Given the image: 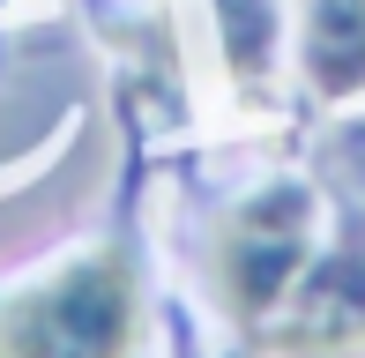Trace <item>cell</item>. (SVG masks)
<instances>
[{
	"instance_id": "1",
	"label": "cell",
	"mask_w": 365,
	"mask_h": 358,
	"mask_svg": "<svg viewBox=\"0 0 365 358\" xmlns=\"http://www.w3.org/2000/svg\"><path fill=\"white\" fill-rule=\"evenodd\" d=\"M142 276L120 247H82L0 291V358H135Z\"/></svg>"
},
{
	"instance_id": "2",
	"label": "cell",
	"mask_w": 365,
	"mask_h": 358,
	"mask_svg": "<svg viewBox=\"0 0 365 358\" xmlns=\"http://www.w3.org/2000/svg\"><path fill=\"white\" fill-rule=\"evenodd\" d=\"M313 239H321V209H313L306 179H269L224 209L217 239H209V276H217L224 314L246 336H261L269 314L291 299V284L313 262Z\"/></svg>"
},
{
	"instance_id": "3",
	"label": "cell",
	"mask_w": 365,
	"mask_h": 358,
	"mask_svg": "<svg viewBox=\"0 0 365 358\" xmlns=\"http://www.w3.org/2000/svg\"><path fill=\"white\" fill-rule=\"evenodd\" d=\"M254 344L276 358H365V247L313 254Z\"/></svg>"
},
{
	"instance_id": "4",
	"label": "cell",
	"mask_w": 365,
	"mask_h": 358,
	"mask_svg": "<svg viewBox=\"0 0 365 358\" xmlns=\"http://www.w3.org/2000/svg\"><path fill=\"white\" fill-rule=\"evenodd\" d=\"M298 75L313 97H365V0H298Z\"/></svg>"
},
{
	"instance_id": "5",
	"label": "cell",
	"mask_w": 365,
	"mask_h": 358,
	"mask_svg": "<svg viewBox=\"0 0 365 358\" xmlns=\"http://www.w3.org/2000/svg\"><path fill=\"white\" fill-rule=\"evenodd\" d=\"M217 15V45H224V68L246 97L269 90L276 60H284V23H291V0H209Z\"/></svg>"
},
{
	"instance_id": "6",
	"label": "cell",
	"mask_w": 365,
	"mask_h": 358,
	"mask_svg": "<svg viewBox=\"0 0 365 358\" xmlns=\"http://www.w3.org/2000/svg\"><path fill=\"white\" fill-rule=\"evenodd\" d=\"M358 165H365V157H358Z\"/></svg>"
}]
</instances>
